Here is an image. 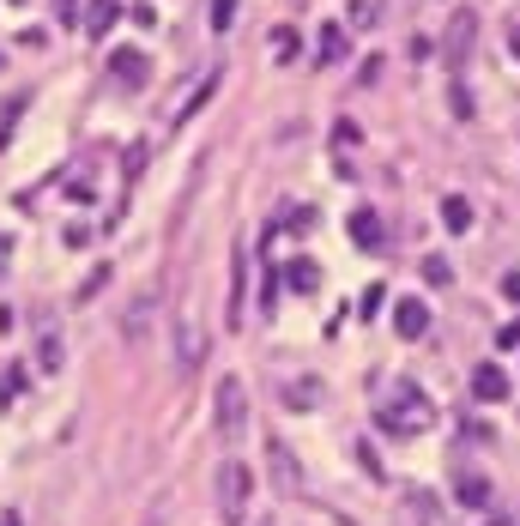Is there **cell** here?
Returning <instances> with one entry per match:
<instances>
[{
	"label": "cell",
	"mask_w": 520,
	"mask_h": 526,
	"mask_svg": "<svg viewBox=\"0 0 520 526\" xmlns=\"http://www.w3.org/2000/svg\"><path fill=\"white\" fill-rule=\"evenodd\" d=\"M212 91H218V73H200V79H194V85H188V91L170 104V121H188V109H200Z\"/></svg>",
	"instance_id": "cell-11"
},
{
	"label": "cell",
	"mask_w": 520,
	"mask_h": 526,
	"mask_svg": "<svg viewBox=\"0 0 520 526\" xmlns=\"http://www.w3.org/2000/svg\"><path fill=\"white\" fill-rule=\"evenodd\" d=\"M508 49H515V61H520V25H508Z\"/></svg>",
	"instance_id": "cell-28"
},
{
	"label": "cell",
	"mask_w": 520,
	"mask_h": 526,
	"mask_svg": "<svg viewBox=\"0 0 520 526\" xmlns=\"http://www.w3.org/2000/svg\"><path fill=\"white\" fill-rule=\"evenodd\" d=\"M0 526H19V514H6V521H0Z\"/></svg>",
	"instance_id": "cell-31"
},
{
	"label": "cell",
	"mask_w": 520,
	"mask_h": 526,
	"mask_svg": "<svg viewBox=\"0 0 520 526\" xmlns=\"http://www.w3.org/2000/svg\"><path fill=\"white\" fill-rule=\"evenodd\" d=\"M248 496H254L248 466H243V460H224V466H218V514H224V526H243Z\"/></svg>",
	"instance_id": "cell-2"
},
{
	"label": "cell",
	"mask_w": 520,
	"mask_h": 526,
	"mask_svg": "<svg viewBox=\"0 0 520 526\" xmlns=\"http://www.w3.org/2000/svg\"><path fill=\"white\" fill-rule=\"evenodd\" d=\"M393 333H400V339H423V333H430L423 297H400V303H393Z\"/></svg>",
	"instance_id": "cell-7"
},
{
	"label": "cell",
	"mask_w": 520,
	"mask_h": 526,
	"mask_svg": "<svg viewBox=\"0 0 520 526\" xmlns=\"http://www.w3.org/2000/svg\"><path fill=\"white\" fill-rule=\"evenodd\" d=\"M273 55H278V61H291V55H297V31H273Z\"/></svg>",
	"instance_id": "cell-23"
},
{
	"label": "cell",
	"mask_w": 520,
	"mask_h": 526,
	"mask_svg": "<svg viewBox=\"0 0 520 526\" xmlns=\"http://www.w3.org/2000/svg\"><path fill=\"white\" fill-rule=\"evenodd\" d=\"M284 284H291L297 297H314V284H321V267H314L309 254H297V260H291V273H284Z\"/></svg>",
	"instance_id": "cell-15"
},
{
	"label": "cell",
	"mask_w": 520,
	"mask_h": 526,
	"mask_svg": "<svg viewBox=\"0 0 520 526\" xmlns=\"http://www.w3.org/2000/svg\"><path fill=\"white\" fill-rule=\"evenodd\" d=\"M115 19H121V0H91V6H85V31L91 36L115 31Z\"/></svg>",
	"instance_id": "cell-16"
},
{
	"label": "cell",
	"mask_w": 520,
	"mask_h": 526,
	"mask_svg": "<svg viewBox=\"0 0 520 526\" xmlns=\"http://www.w3.org/2000/svg\"><path fill=\"white\" fill-rule=\"evenodd\" d=\"M6 260H12V243H6V236H0V267H6Z\"/></svg>",
	"instance_id": "cell-29"
},
{
	"label": "cell",
	"mask_w": 520,
	"mask_h": 526,
	"mask_svg": "<svg viewBox=\"0 0 520 526\" xmlns=\"http://www.w3.org/2000/svg\"><path fill=\"white\" fill-rule=\"evenodd\" d=\"M448 279H454V267L442 254H430V260H423V284H448Z\"/></svg>",
	"instance_id": "cell-20"
},
{
	"label": "cell",
	"mask_w": 520,
	"mask_h": 526,
	"mask_svg": "<svg viewBox=\"0 0 520 526\" xmlns=\"http://www.w3.org/2000/svg\"><path fill=\"white\" fill-rule=\"evenodd\" d=\"M485 526H515V521H508V514H490V521Z\"/></svg>",
	"instance_id": "cell-30"
},
{
	"label": "cell",
	"mask_w": 520,
	"mask_h": 526,
	"mask_svg": "<svg viewBox=\"0 0 520 526\" xmlns=\"http://www.w3.org/2000/svg\"><path fill=\"white\" fill-rule=\"evenodd\" d=\"M442 224H448L454 236H466L472 230V200L466 194H442Z\"/></svg>",
	"instance_id": "cell-13"
},
{
	"label": "cell",
	"mask_w": 520,
	"mask_h": 526,
	"mask_svg": "<svg viewBox=\"0 0 520 526\" xmlns=\"http://www.w3.org/2000/svg\"><path fill=\"white\" fill-rule=\"evenodd\" d=\"M448 104H454V121H472V91L460 85V73H454V85H448Z\"/></svg>",
	"instance_id": "cell-17"
},
{
	"label": "cell",
	"mask_w": 520,
	"mask_h": 526,
	"mask_svg": "<svg viewBox=\"0 0 520 526\" xmlns=\"http://www.w3.org/2000/svg\"><path fill=\"white\" fill-rule=\"evenodd\" d=\"M109 73H115V91H145L151 61H145L139 49H115V55H109Z\"/></svg>",
	"instance_id": "cell-6"
},
{
	"label": "cell",
	"mask_w": 520,
	"mask_h": 526,
	"mask_svg": "<svg viewBox=\"0 0 520 526\" xmlns=\"http://www.w3.org/2000/svg\"><path fill=\"white\" fill-rule=\"evenodd\" d=\"M36 357H43V369H61V339L49 333V339H43V351H36Z\"/></svg>",
	"instance_id": "cell-24"
},
{
	"label": "cell",
	"mask_w": 520,
	"mask_h": 526,
	"mask_svg": "<svg viewBox=\"0 0 520 526\" xmlns=\"http://www.w3.org/2000/svg\"><path fill=\"white\" fill-rule=\"evenodd\" d=\"M345 230H351V243L357 248H382L387 243V230H382V212H369V206H357L345 218Z\"/></svg>",
	"instance_id": "cell-9"
},
{
	"label": "cell",
	"mask_w": 520,
	"mask_h": 526,
	"mask_svg": "<svg viewBox=\"0 0 520 526\" xmlns=\"http://www.w3.org/2000/svg\"><path fill=\"white\" fill-rule=\"evenodd\" d=\"M243 290H248V254L237 248V254H230V315H224L230 327H243V321H248V303H243Z\"/></svg>",
	"instance_id": "cell-10"
},
{
	"label": "cell",
	"mask_w": 520,
	"mask_h": 526,
	"mask_svg": "<svg viewBox=\"0 0 520 526\" xmlns=\"http://www.w3.org/2000/svg\"><path fill=\"white\" fill-rule=\"evenodd\" d=\"M237 6L243 0H212V31H230L237 25Z\"/></svg>",
	"instance_id": "cell-18"
},
{
	"label": "cell",
	"mask_w": 520,
	"mask_h": 526,
	"mask_svg": "<svg viewBox=\"0 0 520 526\" xmlns=\"http://www.w3.org/2000/svg\"><path fill=\"white\" fill-rule=\"evenodd\" d=\"M472 43H478V12L460 6V12L448 19V31H442V67L460 73V67H466V55H472Z\"/></svg>",
	"instance_id": "cell-4"
},
{
	"label": "cell",
	"mask_w": 520,
	"mask_h": 526,
	"mask_svg": "<svg viewBox=\"0 0 520 526\" xmlns=\"http://www.w3.org/2000/svg\"><path fill=\"white\" fill-rule=\"evenodd\" d=\"M273 460H278V466H273V472H278V491L291 496V491H297V472H291V454H284L278 442H273Z\"/></svg>",
	"instance_id": "cell-19"
},
{
	"label": "cell",
	"mask_w": 520,
	"mask_h": 526,
	"mask_svg": "<svg viewBox=\"0 0 520 526\" xmlns=\"http://www.w3.org/2000/svg\"><path fill=\"white\" fill-rule=\"evenodd\" d=\"M502 297H520V273H502Z\"/></svg>",
	"instance_id": "cell-27"
},
{
	"label": "cell",
	"mask_w": 520,
	"mask_h": 526,
	"mask_svg": "<svg viewBox=\"0 0 520 526\" xmlns=\"http://www.w3.org/2000/svg\"><path fill=\"white\" fill-rule=\"evenodd\" d=\"M284 393H291V406H314V399H321L314 382H297V387H284Z\"/></svg>",
	"instance_id": "cell-21"
},
{
	"label": "cell",
	"mask_w": 520,
	"mask_h": 526,
	"mask_svg": "<svg viewBox=\"0 0 520 526\" xmlns=\"http://www.w3.org/2000/svg\"><path fill=\"white\" fill-rule=\"evenodd\" d=\"M73 6H79V0H55V19H61V25H73Z\"/></svg>",
	"instance_id": "cell-26"
},
{
	"label": "cell",
	"mask_w": 520,
	"mask_h": 526,
	"mask_svg": "<svg viewBox=\"0 0 520 526\" xmlns=\"http://www.w3.org/2000/svg\"><path fill=\"white\" fill-rule=\"evenodd\" d=\"M351 25H357V31L376 25V0H351Z\"/></svg>",
	"instance_id": "cell-22"
},
{
	"label": "cell",
	"mask_w": 520,
	"mask_h": 526,
	"mask_svg": "<svg viewBox=\"0 0 520 526\" xmlns=\"http://www.w3.org/2000/svg\"><path fill=\"white\" fill-rule=\"evenodd\" d=\"M472 399H485V406L508 399V369H502V363H478V369H472Z\"/></svg>",
	"instance_id": "cell-8"
},
{
	"label": "cell",
	"mask_w": 520,
	"mask_h": 526,
	"mask_svg": "<svg viewBox=\"0 0 520 526\" xmlns=\"http://www.w3.org/2000/svg\"><path fill=\"white\" fill-rule=\"evenodd\" d=\"M206 327H200V321L194 315H182L175 321V363H182V369H200V363H206Z\"/></svg>",
	"instance_id": "cell-5"
},
{
	"label": "cell",
	"mask_w": 520,
	"mask_h": 526,
	"mask_svg": "<svg viewBox=\"0 0 520 526\" xmlns=\"http://www.w3.org/2000/svg\"><path fill=\"white\" fill-rule=\"evenodd\" d=\"M314 55H321V67H339V61H345V25H321Z\"/></svg>",
	"instance_id": "cell-14"
},
{
	"label": "cell",
	"mask_w": 520,
	"mask_h": 526,
	"mask_svg": "<svg viewBox=\"0 0 520 526\" xmlns=\"http://www.w3.org/2000/svg\"><path fill=\"white\" fill-rule=\"evenodd\" d=\"M333 145H339V151H345V145H357V128H351V121H339V128H333Z\"/></svg>",
	"instance_id": "cell-25"
},
{
	"label": "cell",
	"mask_w": 520,
	"mask_h": 526,
	"mask_svg": "<svg viewBox=\"0 0 520 526\" xmlns=\"http://www.w3.org/2000/svg\"><path fill=\"white\" fill-rule=\"evenodd\" d=\"M376 423L393 429V436H417V429L436 423V406H430V393H423L417 382H393V399H387V412Z\"/></svg>",
	"instance_id": "cell-1"
},
{
	"label": "cell",
	"mask_w": 520,
	"mask_h": 526,
	"mask_svg": "<svg viewBox=\"0 0 520 526\" xmlns=\"http://www.w3.org/2000/svg\"><path fill=\"white\" fill-rule=\"evenodd\" d=\"M212 412H218V436H224V442L243 436V423H248V387H243V375H218Z\"/></svg>",
	"instance_id": "cell-3"
},
{
	"label": "cell",
	"mask_w": 520,
	"mask_h": 526,
	"mask_svg": "<svg viewBox=\"0 0 520 526\" xmlns=\"http://www.w3.org/2000/svg\"><path fill=\"white\" fill-rule=\"evenodd\" d=\"M454 496H460L466 508H490V478L485 472H460V478H454Z\"/></svg>",
	"instance_id": "cell-12"
}]
</instances>
